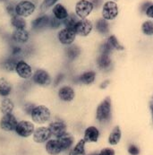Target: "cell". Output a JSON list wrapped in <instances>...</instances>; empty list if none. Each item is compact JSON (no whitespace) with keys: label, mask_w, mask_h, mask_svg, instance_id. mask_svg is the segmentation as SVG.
<instances>
[{"label":"cell","mask_w":153,"mask_h":155,"mask_svg":"<svg viewBox=\"0 0 153 155\" xmlns=\"http://www.w3.org/2000/svg\"><path fill=\"white\" fill-rule=\"evenodd\" d=\"M36 5L30 0H21L15 5V14L22 17H29L34 14Z\"/></svg>","instance_id":"1"},{"label":"cell","mask_w":153,"mask_h":155,"mask_svg":"<svg viewBox=\"0 0 153 155\" xmlns=\"http://www.w3.org/2000/svg\"><path fill=\"white\" fill-rule=\"evenodd\" d=\"M97 119L100 123L108 122L111 117V99L107 97L97 109Z\"/></svg>","instance_id":"2"},{"label":"cell","mask_w":153,"mask_h":155,"mask_svg":"<svg viewBox=\"0 0 153 155\" xmlns=\"http://www.w3.org/2000/svg\"><path fill=\"white\" fill-rule=\"evenodd\" d=\"M33 122L36 124H45L50 118V110L44 105L35 106L31 114Z\"/></svg>","instance_id":"3"},{"label":"cell","mask_w":153,"mask_h":155,"mask_svg":"<svg viewBox=\"0 0 153 155\" xmlns=\"http://www.w3.org/2000/svg\"><path fill=\"white\" fill-rule=\"evenodd\" d=\"M17 124V119L12 113L5 114L0 120V128L5 132H11L15 130Z\"/></svg>","instance_id":"4"},{"label":"cell","mask_w":153,"mask_h":155,"mask_svg":"<svg viewBox=\"0 0 153 155\" xmlns=\"http://www.w3.org/2000/svg\"><path fill=\"white\" fill-rule=\"evenodd\" d=\"M93 9L92 3L87 0H80L75 5V13L80 18H85L91 13Z\"/></svg>","instance_id":"5"},{"label":"cell","mask_w":153,"mask_h":155,"mask_svg":"<svg viewBox=\"0 0 153 155\" xmlns=\"http://www.w3.org/2000/svg\"><path fill=\"white\" fill-rule=\"evenodd\" d=\"M15 131L22 137H29L34 133V125L30 121L22 120L18 122Z\"/></svg>","instance_id":"6"},{"label":"cell","mask_w":153,"mask_h":155,"mask_svg":"<svg viewBox=\"0 0 153 155\" xmlns=\"http://www.w3.org/2000/svg\"><path fill=\"white\" fill-rule=\"evenodd\" d=\"M112 48L108 44L107 42L103 45L102 48V53L100 55V57L99 58V67L102 69H109L111 65V60L109 58V54L112 52Z\"/></svg>","instance_id":"7"},{"label":"cell","mask_w":153,"mask_h":155,"mask_svg":"<svg viewBox=\"0 0 153 155\" xmlns=\"http://www.w3.org/2000/svg\"><path fill=\"white\" fill-rule=\"evenodd\" d=\"M118 15V7L115 2L109 1L107 2L102 10V15L105 20H113Z\"/></svg>","instance_id":"8"},{"label":"cell","mask_w":153,"mask_h":155,"mask_svg":"<svg viewBox=\"0 0 153 155\" xmlns=\"http://www.w3.org/2000/svg\"><path fill=\"white\" fill-rule=\"evenodd\" d=\"M33 82L41 86H47L50 84L51 78L49 74L43 69H38L32 75Z\"/></svg>","instance_id":"9"},{"label":"cell","mask_w":153,"mask_h":155,"mask_svg":"<svg viewBox=\"0 0 153 155\" xmlns=\"http://www.w3.org/2000/svg\"><path fill=\"white\" fill-rule=\"evenodd\" d=\"M15 72L22 79H29L33 75L31 67L27 62H25L23 60L18 61L16 67H15Z\"/></svg>","instance_id":"10"},{"label":"cell","mask_w":153,"mask_h":155,"mask_svg":"<svg viewBox=\"0 0 153 155\" xmlns=\"http://www.w3.org/2000/svg\"><path fill=\"white\" fill-rule=\"evenodd\" d=\"M76 32L73 29L65 28L58 32V40L64 45H69L73 42Z\"/></svg>","instance_id":"11"},{"label":"cell","mask_w":153,"mask_h":155,"mask_svg":"<svg viewBox=\"0 0 153 155\" xmlns=\"http://www.w3.org/2000/svg\"><path fill=\"white\" fill-rule=\"evenodd\" d=\"M52 134L48 127H41L37 128L33 133V141L38 143H42L49 140Z\"/></svg>","instance_id":"12"},{"label":"cell","mask_w":153,"mask_h":155,"mask_svg":"<svg viewBox=\"0 0 153 155\" xmlns=\"http://www.w3.org/2000/svg\"><path fill=\"white\" fill-rule=\"evenodd\" d=\"M91 30H92V23L89 20H85V19L78 21L74 28L76 34H79L81 36H87L91 31Z\"/></svg>","instance_id":"13"},{"label":"cell","mask_w":153,"mask_h":155,"mask_svg":"<svg viewBox=\"0 0 153 155\" xmlns=\"http://www.w3.org/2000/svg\"><path fill=\"white\" fill-rule=\"evenodd\" d=\"M30 39V32L26 29L15 30L12 33V40L19 44H24L28 42Z\"/></svg>","instance_id":"14"},{"label":"cell","mask_w":153,"mask_h":155,"mask_svg":"<svg viewBox=\"0 0 153 155\" xmlns=\"http://www.w3.org/2000/svg\"><path fill=\"white\" fill-rule=\"evenodd\" d=\"M48 128L51 134L56 137H59L66 132V124L61 121H55V122L50 123L48 126Z\"/></svg>","instance_id":"15"},{"label":"cell","mask_w":153,"mask_h":155,"mask_svg":"<svg viewBox=\"0 0 153 155\" xmlns=\"http://www.w3.org/2000/svg\"><path fill=\"white\" fill-rule=\"evenodd\" d=\"M49 20H50V16H48L47 15H40L31 22V28L35 31H38V30L44 29L46 27H48Z\"/></svg>","instance_id":"16"},{"label":"cell","mask_w":153,"mask_h":155,"mask_svg":"<svg viewBox=\"0 0 153 155\" xmlns=\"http://www.w3.org/2000/svg\"><path fill=\"white\" fill-rule=\"evenodd\" d=\"M46 151L48 154L57 155L59 154L63 150L58 142V140H48L46 143Z\"/></svg>","instance_id":"17"},{"label":"cell","mask_w":153,"mask_h":155,"mask_svg":"<svg viewBox=\"0 0 153 155\" xmlns=\"http://www.w3.org/2000/svg\"><path fill=\"white\" fill-rule=\"evenodd\" d=\"M57 140L62 147L63 151L68 150L73 143V137L71 134L65 133L64 134H62L61 136L57 137Z\"/></svg>","instance_id":"18"},{"label":"cell","mask_w":153,"mask_h":155,"mask_svg":"<svg viewBox=\"0 0 153 155\" xmlns=\"http://www.w3.org/2000/svg\"><path fill=\"white\" fill-rule=\"evenodd\" d=\"M58 96L64 101H71L74 98V91L70 86H64L58 91Z\"/></svg>","instance_id":"19"},{"label":"cell","mask_w":153,"mask_h":155,"mask_svg":"<svg viewBox=\"0 0 153 155\" xmlns=\"http://www.w3.org/2000/svg\"><path fill=\"white\" fill-rule=\"evenodd\" d=\"M53 15L60 21H64L69 15L66 7L61 4H56L53 7Z\"/></svg>","instance_id":"20"},{"label":"cell","mask_w":153,"mask_h":155,"mask_svg":"<svg viewBox=\"0 0 153 155\" xmlns=\"http://www.w3.org/2000/svg\"><path fill=\"white\" fill-rule=\"evenodd\" d=\"M99 135V132L96 127H90L84 132V140L85 142H89V143L97 142Z\"/></svg>","instance_id":"21"},{"label":"cell","mask_w":153,"mask_h":155,"mask_svg":"<svg viewBox=\"0 0 153 155\" xmlns=\"http://www.w3.org/2000/svg\"><path fill=\"white\" fill-rule=\"evenodd\" d=\"M12 84L5 78H0V96L7 97L12 92Z\"/></svg>","instance_id":"22"},{"label":"cell","mask_w":153,"mask_h":155,"mask_svg":"<svg viewBox=\"0 0 153 155\" xmlns=\"http://www.w3.org/2000/svg\"><path fill=\"white\" fill-rule=\"evenodd\" d=\"M20 59L19 58H14V57H9L7 58H5L3 62H2V67L6 70V71H9V72H12L14 70H15V67L16 65L18 63Z\"/></svg>","instance_id":"23"},{"label":"cell","mask_w":153,"mask_h":155,"mask_svg":"<svg viewBox=\"0 0 153 155\" xmlns=\"http://www.w3.org/2000/svg\"><path fill=\"white\" fill-rule=\"evenodd\" d=\"M10 22H11V25L15 30H18V29H26V27H27V22L24 19V17L19 16L17 15H14V16L11 17Z\"/></svg>","instance_id":"24"},{"label":"cell","mask_w":153,"mask_h":155,"mask_svg":"<svg viewBox=\"0 0 153 155\" xmlns=\"http://www.w3.org/2000/svg\"><path fill=\"white\" fill-rule=\"evenodd\" d=\"M15 108V104L12 101V100L8 99V98H5L4 100H2V101L0 102V111L5 115V114H9L12 113V111L14 110Z\"/></svg>","instance_id":"25"},{"label":"cell","mask_w":153,"mask_h":155,"mask_svg":"<svg viewBox=\"0 0 153 155\" xmlns=\"http://www.w3.org/2000/svg\"><path fill=\"white\" fill-rule=\"evenodd\" d=\"M121 139V130L119 127H116L109 137V143L112 145H116L119 143Z\"/></svg>","instance_id":"26"},{"label":"cell","mask_w":153,"mask_h":155,"mask_svg":"<svg viewBox=\"0 0 153 155\" xmlns=\"http://www.w3.org/2000/svg\"><path fill=\"white\" fill-rule=\"evenodd\" d=\"M85 140L82 139L78 142V143L74 146V148H73L70 152L69 155H84L85 154V149H84V145H85Z\"/></svg>","instance_id":"27"},{"label":"cell","mask_w":153,"mask_h":155,"mask_svg":"<svg viewBox=\"0 0 153 155\" xmlns=\"http://www.w3.org/2000/svg\"><path fill=\"white\" fill-rule=\"evenodd\" d=\"M80 54V49L76 46H70L66 48V56L70 60H73Z\"/></svg>","instance_id":"28"},{"label":"cell","mask_w":153,"mask_h":155,"mask_svg":"<svg viewBox=\"0 0 153 155\" xmlns=\"http://www.w3.org/2000/svg\"><path fill=\"white\" fill-rule=\"evenodd\" d=\"M94 79H95V73L92 72V71H89V72L84 73L80 77V81L82 83L85 84H89L93 83Z\"/></svg>","instance_id":"29"},{"label":"cell","mask_w":153,"mask_h":155,"mask_svg":"<svg viewBox=\"0 0 153 155\" xmlns=\"http://www.w3.org/2000/svg\"><path fill=\"white\" fill-rule=\"evenodd\" d=\"M78 22V20L76 19V17L73 15H68L66 19L64 20L63 23L65 24L66 28H69V29H73L75 28V25Z\"/></svg>","instance_id":"30"},{"label":"cell","mask_w":153,"mask_h":155,"mask_svg":"<svg viewBox=\"0 0 153 155\" xmlns=\"http://www.w3.org/2000/svg\"><path fill=\"white\" fill-rule=\"evenodd\" d=\"M97 30L103 34H106L109 32V24L105 19H100L97 22Z\"/></svg>","instance_id":"31"},{"label":"cell","mask_w":153,"mask_h":155,"mask_svg":"<svg viewBox=\"0 0 153 155\" xmlns=\"http://www.w3.org/2000/svg\"><path fill=\"white\" fill-rule=\"evenodd\" d=\"M107 43L109 45L112 49H119V50H123V49H124L123 46L119 44V42L117 41L116 38L115 36H113V35L110 36L109 38L108 39Z\"/></svg>","instance_id":"32"},{"label":"cell","mask_w":153,"mask_h":155,"mask_svg":"<svg viewBox=\"0 0 153 155\" xmlns=\"http://www.w3.org/2000/svg\"><path fill=\"white\" fill-rule=\"evenodd\" d=\"M142 31L144 34L146 35H152L153 34V22L151 21H147L145 22L142 26Z\"/></svg>","instance_id":"33"},{"label":"cell","mask_w":153,"mask_h":155,"mask_svg":"<svg viewBox=\"0 0 153 155\" xmlns=\"http://www.w3.org/2000/svg\"><path fill=\"white\" fill-rule=\"evenodd\" d=\"M15 5H16L15 4H14L13 2H10V1L6 2V4H5V11L11 17L16 15L15 14Z\"/></svg>","instance_id":"34"},{"label":"cell","mask_w":153,"mask_h":155,"mask_svg":"<svg viewBox=\"0 0 153 155\" xmlns=\"http://www.w3.org/2000/svg\"><path fill=\"white\" fill-rule=\"evenodd\" d=\"M58 0H43L42 4H41V11H46L47 10L49 7L53 6L54 5H56V3L57 2Z\"/></svg>","instance_id":"35"},{"label":"cell","mask_w":153,"mask_h":155,"mask_svg":"<svg viewBox=\"0 0 153 155\" xmlns=\"http://www.w3.org/2000/svg\"><path fill=\"white\" fill-rule=\"evenodd\" d=\"M22 48L20 46H13L11 48V56L16 58H19V57L22 55Z\"/></svg>","instance_id":"36"},{"label":"cell","mask_w":153,"mask_h":155,"mask_svg":"<svg viewBox=\"0 0 153 155\" xmlns=\"http://www.w3.org/2000/svg\"><path fill=\"white\" fill-rule=\"evenodd\" d=\"M61 24V21L58 20L57 18H56L55 16L53 17H50V20H49V26L50 28H53V29H56V28H58Z\"/></svg>","instance_id":"37"},{"label":"cell","mask_w":153,"mask_h":155,"mask_svg":"<svg viewBox=\"0 0 153 155\" xmlns=\"http://www.w3.org/2000/svg\"><path fill=\"white\" fill-rule=\"evenodd\" d=\"M34 108H35V105H34V104L27 103V104H25V106H24V110H25V112H26L27 114H30V115H31Z\"/></svg>","instance_id":"38"},{"label":"cell","mask_w":153,"mask_h":155,"mask_svg":"<svg viewBox=\"0 0 153 155\" xmlns=\"http://www.w3.org/2000/svg\"><path fill=\"white\" fill-rule=\"evenodd\" d=\"M128 152L131 155H138L139 153H140L139 149L135 145H130V147L128 149Z\"/></svg>","instance_id":"39"},{"label":"cell","mask_w":153,"mask_h":155,"mask_svg":"<svg viewBox=\"0 0 153 155\" xmlns=\"http://www.w3.org/2000/svg\"><path fill=\"white\" fill-rule=\"evenodd\" d=\"M99 155H115V151L110 148H105L100 152Z\"/></svg>","instance_id":"40"},{"label":"cell","mask_w":153,"mask_h":155,"mask_svg":"<svg viewBox=\"0 0 153 155\" xmlns=\"http://www.w3.org/2000/svg\"><path fill=\"white\" fill-rule=\"evenodd\" d=\"M146 15H147L149 17L153 18V5H150V6L147 8V10H146Z\"/></svg>","instance_id":"41"},{"label":"cell","mask_w":153,"mask_h":155,"mask_svg":"<svg viewBox=\"0 0 153 155\" xmlns=\"http://www.w3.org/2000/svg\"><path fill=\"white\" fill-rule=\"evenodd\" d=\"M150 110H151V117H152V121H153V96L150 101Z\"/></svg>","instance_id":"42"},{"label":"cell","mask_w":153,"mask_h":155,"mask_svg":"<svg viewBox=\"0 0 153 155\" xmlns=\"http://www.w3.org/2000/svg\"><path fill=\"white\" fill-rule=\"evenodd\" d=\"M62 78H63V75H62V74L58 75V76H57V78L56 79V82H55V84H58V83L61 81V79H62Z\"/></svg>","instance_id":"43"},{"label":"cell","mask_w":153,"mask_h":155,"mask_svg":"<svg viewBox=\"0 0 153 155\" xmlns=\"http://www.w3.org/2000/svg\"><path fill=\"white\" fill-rule=\"evenodd\" d=\"M0 2H4V3H6V2H8V0H0Z\"/></svg>","instance_id":"44"}]
</instances>
